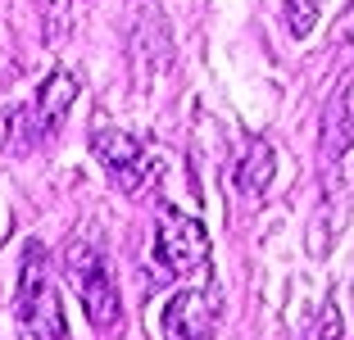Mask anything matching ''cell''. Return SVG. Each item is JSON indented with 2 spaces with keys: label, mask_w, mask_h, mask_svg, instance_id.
<instances>
[{
  "label": "cell",
  "mask_w": 354,
  "mask_h": 340,
  "mask_svg": "<svg viewBox=\"0 0 354 340\" xmlns=\"http://www.w3.org/2000/svg\"><path fill=\"white\" fill-rule=\"evenodd\" d=\"M272 173H277V159H272V145L268 141H250L245 145V155L236 164V191L241 196L259 200L263 191L272 186Z\"/></svg>",
  "instance_id": "obj_9"
},
{
  "label": "cell",
  "mask_w": 354,
  "mask_h": 340,
  "mask_svg": "<svg viewBox=\"0 0 354 340\" xmlns=\"http://www.w3.org/2000/svg\"><path fill=\"white\" fill-rule=\"evenodd\" d=\"M323 5L327 0H286V28H291V37H309L318 14H323Z\"/></svg>",
  "instance_id": "obj_10"
},
{
  "label": "cell",
  "mask_w": 354,
  "mask_h": 340,
  "mask_svg": "<svg viewBox=\"0 0 354 340\" xmlns=\"http://www.w3.org/2000/svg\"><path fill=\"white\" fill-rule=\"evenodd\" d=\"M218 309V290H177L164 309V327L173 340H214Z\"/></svg>",
  "instance_id": "obj_7"
},
{
  "label": "cell",
  "mask_w": 354,
  "mask_h": 340,
  "mask_svg": "<svg viewBox=\"0 0 354 340\" xmlns=\"http://www.w3.org/2000/svg\"><path fill=\"white\" fill-rule=\"evenodd\" d=\"M318 150H323V159H341L345 150H354V68L332 86V95L323 104Z\"/></svg>",
  "instance_id": "obj_8"
},
{
  "label": "cell",
  "mask_w": 354,
  "mask_h": 340,
  "mask_svg": "<svg viewBox=\"0 0 354 340\" xmlns=\"http://www.w3.org/2000/svg\"><path fill=\"white\" fill-rule=\"evenodd\" d=\"M19 327L28 340H64L68 322H64L59 290L50 281V258L37 240L23 245V272H19Z\"/></svg>",
  "instance_id": "obj_1"
},
{
  "label": "cell",
  "mask_w": 354,
  "mask_h": 340,
  "mask_svg": "<svg viewBox=\"0 0 354 340\" xmlns=\"http://www.w3.org/2000/svg\"><path fill=\"white\" fill-rule=\"evenodd\" d=\"M91 155L109 168V177L123 186L127 196H150L159 186V173H164L159 159L150 155L132 132H123V127H95L91 132Z\"/></svg>",
  "instance_id": "obj_3"
},
{
  "label": "cell",
  "mask_w": 354,
  "mask_h": 340,
  "mask_svg": "<svg viewBox=\"0 0 354 340\" xmlns=\"http://www.w3.org/2000/svg\"><path fill=\"white\" fill-rule=\"evenodd\" d=\"M300 340H341V313H336V304H318L309 327L300 331Z\"/></svg>",
  "instance_id": "obj_11"
},
{
  "label": "cell",
  "mask_w": 354,
  "mask_h": 340,
  "mask_svg": "<svg viewBox=\"0 0 354 340\" xmlns=\"http://www.w3.org/2000/svg\"><path fill=\"white\" fill-rule=\"evenodd\" d=\"M155 258L173 277H205L209 272V232L196 218L164 209L159 232H155Z\"/></svg>",
  "instance_id": "obj_4"
},
{
  "label": "cell",
  "mask_w": 354,
  "mask_h": 340,
  "mask_svg": "<svg viewBox=\"0 0 354 340\" xmlns=\"http://www.w3.org/2000/svg\"><path fill=\"white\" fill-rule=\"evenodd\" d=\"M64 277L77 286V299H82V313L95 331H114L118 318H123V299H118V286L109 277V263L100 258V249L91 240L73 236L64 245V258H59Z\"/></svg>",
  "instance_id": "obj_2"
},
{
  "label": "cell",
  "mask_w": 354,
  "mask_h": 340,
  "mask_svg": "<svg viewBox=\"0 0 354 340\" xmlns=\"http://www.w3.org/2000/svg\"><path fill=\"white\" fill-rule=\"evenodd\" d=\"M168 23L155 0H132V28H127V59H132L136 91H150L159 68L168 64Z\"/></svg>",
  "instance_id": "obj_6"
},
{
  "label": "cell",
  "mask_w": 354,
  "mask_h": 340,
  "mask_svg": "<svg viewBox=\"0 0 354 340\" xmlns=\"http://www.w3.org/2000/svg\"><path fill=\"white\" fill-rule=\"evenodd\" d=\"M350 290H354V286H350Z\"/></svg>",
  "instance_id": "obj_13"
},
{
  "label": "cell",
  "mask_w": 354,
  "mask_h": 340,
  "mask_svg": "<svg viewBox=\"0 0 354 340\" xmlns=\"http://www.w3.org/2000/svg\"><path fill=\"white\" fill-rule=\"evenodd\" d=\"M14 127H19V113H14V109H0V150L10 145V132H14Z\"/></svg>",
  "instance_id": "obj_12"
},
{
  "label": "cell",
  "mask_w": 354,
  "mask_h": 340,
  "mask_svg": "<svg viewBox=\"0 0 354 340\" xmlns=\"http://www.w3.org/2000/svg\"><path fill=\"white\" fill-rule=\"evenodd\" d=\"M77 91H82V77H77L73 68H55L50 77L37 86L32 104L19 113L23 145H32V141H50V136L64 127V118H68V109H73Z\"/></svg>",
  "instance_id": "obj_5"
}]
</instances>
